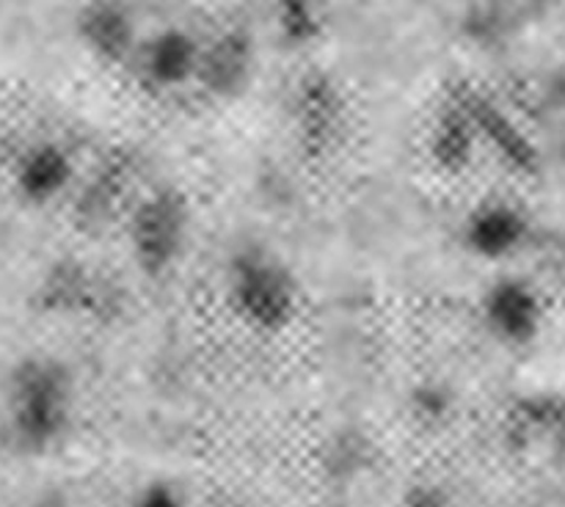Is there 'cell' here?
<instances>
[{"instance_id": "277c9868", "label": "cell", "mask_w": 565, "mask_h": 507, "mask_svg": "<svg viewBox=\"0 0 565 507\" xmlns=\"http://www.w3.org/2000/svg\"><path fill=\"white\" fill-rule=\"evenodd\" d=\"M406 507H447V501L439 494H430V490H419L408 499Z\"/></svg>"}, {"instance_id": "6da1fadb", "label": "cell", "mask_w": 565, "mask_h": 507, "mask_svg": "<svg viewBox=\"0 0 565 507\" xmlns=\"http://www.w3.org/2000/svg\"><path fill=\"white\" fill-rule=\"evenodd\" d=\"M64 380L47 364H25L11 380L9 430L28 452H42L58 441L66 428Z\"/></svg>"}, {"instance_id": "5b68a950", "label": "cell", "mask_w": 565, "mask_h": 507, "mask_svg": "<svg viewBox=\"0 0 565 507\" xmlns=\"http://www.w3.org/2000/svg\"><path fill=\"white\" fill-rule=\"evenodd\" d=\"M552 439H555V444H557V450L563 452L565 455V402H561V406H557V417H555V424H552Z\"/></svg>"}, {"instance_id": "8992f818", "label": "cell", "mask_w": 565, "mask_h": 507, "mask_svg": "<svg viewBox=\"0 0 565 507\" xmlns=\"http://www.w3.org/2000/svg\"><path fill=\"white\" fill-rule=\"evenodd\" d=\"M39 507H53V505H39Z\"/></svg>"}, {"instance_id": "7a4b0ae2", "label": "cell", "mask_w": 565, "mask_h": 507, "mask_svg": "<svg viewBox=\"0 0 565 507\" xmlns=\"http://www.w3.org/2000/svg\"><path fill=\"white\" fill-rule=\"evenodd\" d=\"M64 176H66L64 158H61L55 149L44 147V149H36V152H31L25 160H22L17 182H20V191L25 193L28 198H47L64 185Z\"/></svg>"}, {"instance_id": "3957f363", "label": "cell", "mask_w": 565, "mask_h": 507, "mask_svg": "<svg viewBox=\"0 0 565 507\" xmlns=\"http://www.w3.org/2000/svg\"><path fill=\"white\" fill-rule=\"evenodd\" d=\"M136 507H182L180 496L166 485H149L141 496H138Z\"/></svg>"}]
</instances>
